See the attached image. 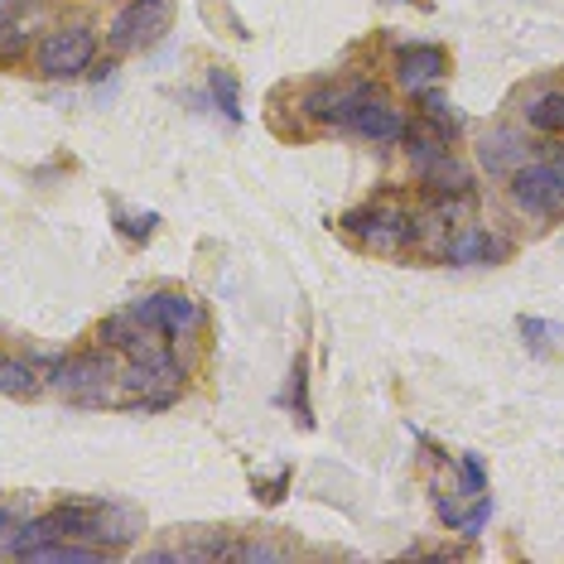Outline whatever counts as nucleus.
<instances>
[{
    "instance_id": "obj_1",
    "label": "nucleus",
    "mask_w": 564,
    "mask_h": 564,
    "mask_svg": "<svg viewBox=\"0 0 564 564\" xmlns=\"http://www.w3.org/2000/svg\"><path fill=\"white\" fill-rule=\"evenodd\" d=\"M48 517L58 521V531L68 535V541H93L101 550H117L135 535V517L121 507H107V502H68L58 511H48Z\"/></svg>"
},
{
    "instance_id": "obj_2",
    "label": "nucleus",
    "mask_w": 564,
    "mask_h": 564,
    "mask_svg": "<svg viewBox=\"0 0 564 564\" xmlns=\"http://www.w3.org/2000/svg\"><path fill=\"white\" fill-rule=\"evenodd\" d=\"M410 170L434 194H468V170L454 160V150L440 131H410Z\"/></svg>"
},
{
    "instance_id": "obj_3",
    "label": "nucleus",
    "mask_w": 564,
    "mask_h": 564,
    "mask_svg": "<svg viewBox=\"0 0 564 564\" xmlns=\"http://www.w3.org/2000/svg\"><path fill=\"white\" fill-rule=\"evenodd\" d=\"M93 54H97L93 24H58V30L40 44L34 63H40L44 78H78L83 68H93Z\"/></svg>"
},
{
    "instance_id": "obj_4",
    "label": "nucleus",
    "mask_w": 564,
    "mask_h": 564,
    "mask_svg": "<svg viewBox=\"0 0 564 564\" xmlns=\"http://www.w3.org/2000/svg\"><path fill=\"white\" fill-rule=\"evenodd\" d=\"M111 381H117V362H111L107 352H83V357H68V362L54 367V387L78 405H101Z\"/></svg>"
},
{
    "instance_id": "obj_5",
    "label": "nucleus",
    "mask_w": 564,
    "mask_h": 564,
    "mask_svg": "<svg viewBox=\"0 0 564 564\" xmlns=\"http://www.w3.org/2000/svg\"><path fill=\"white\" fill-rule=\"evenodd\" d=\"M164 24H170V0H131V6L121 10L117 20H111V48L126 54V48H145L155 44L164 34Z\"/></svg>"
},
{
    "instance_id": "obj_6",
    "label": "nucleus",
    "mask_w": 564,
    "mask_h": 564,
    "mask_svg": "<svg viewBox=\"0 0 564 564\" xmlns=\"http://www.w3.org/2000/svg\"><path fill=\"white\" fill-rule=\"evenodd\" d=\"M131 314H135L145 328L164 333V338H184V333H194V328L203 324L198 300H188V294H178V290H160V294H150V300H140Z\"/></svg>"
},
{
    "instance_id": "obj_7",
    "label": "nucleus",
    "mask_w": 564,
    "mask_h": 564,
    "mask_svg": "<svg viewBox=\"0 0 564 564\" xmlns=\"http://www.w3.org/2000/svg\"><path fill=\"white\" fill-rule=\"evenodd\" d=\"M348 227H352V232H362V237H367V247H371V251H381V256H395V251H405L410 241H415V217L401 213V208L352 213V217H348Z\"/></svg>"
},
{
    "instance_id": "obj_8",
    "label": "nucleus",
    "mask_w": 564,
    "mask_h": 564,
    "mask_svg": "<svg viewBox=\"0 0 564 564\" xmlns=\"http://www.w3.org/2000/svg\"><path fill=\"white\" fill-rule=\"evenodd\" d=\"M121 381H126V391L140 395V405H131V410H164V405L174 401L178 367H174L170 352H160V357H145V362H135Z\"/></svg>"
},
{
    "instance_id": "obj_9",
    "label": "nucleus",
    "mask_w": 564,
    "mask_h": 564,
    "mask_svg": "<svg viewBox=\"0 0 564 564\" xmlns=\"http://www.w3.org/2000/svg\"><path fill=\"white\" fill-rule=\"evenodd\" d=\"M511 198H517V208L535 213V217H555L564 203V188L555 184V174H550L545 164H521V170L511 174Z\"/></svg>"
},
{
    "instance_id": "obj_10",
    "label": "nucleus",
    "mask_w": 564,
    "mask_h": 564,
    "mask_svg": "<svg viewBox=\"0 0 564 564\" xmlns=\"http://www.w3.org/2000/svg\"><path fill=\"white\" fill-rule=\"evenodd\" d=\"M444 73H448V54L440 44H410V48H401V58H395V78H401V87H410V93H430Z\"/></svg>"
},
{
    "instance_id": "obj_11",
    "label": "nucleus",
    "mask_w": 564,
    "mask_h": 564,
    "mask_svg": "<svg viewBox=\"0 0 564 564\" xmlns=\"http://www.w3.org/2000/svg\"><path fill=\"white\" fill-rule=\"evenodd\" d=\"M348 131H357L362 140H371V145H381V140H401V135H405V121H401V111H395L387 97L371 93V97L362 101V107L352 111Z\"/></svg>"
},
{
    "instance_id": "obj_12",
    "label": "nucleus",
    "mask_w": 564,
    "mask_h": 564,
    "mask_svg": "<svg viewBox=\"0 0 564 564\" xmlns=\"http://www.w3.org/2000/svg\"><path fill=\"white\" fill-rule=\"evenodd\" d=\"M478 155H482L487 174H517L525 164V135L517 131V126H497V131L482 140Z\"/></svg>"
},
{
    "instance_id": "obj_13",
    "label": "nucleus",
    "mask_w": 564,
    "mask_h": 564,
    "mask_svg": "<svg viewBox=\"0 0 564 564\" xmlns=\"http://www.w3.org/2000/svg\"><path fill=\"white\" fill-rule=\"evenodd\" d=\"M502 256H507V241L482 232V227H464L444 247V261H454V265H482V261H502Z\"/></svg>"
},
{
    "instance_id": "obj_14",
    "label": "nucleus",
    "mask_w": 564,
    "mask_h": 564,
    "mask_svg": "<svg viewBox=\"0 0 564 564\" xmlns=\"http://www.w3.org/2000/svg\"><path fill=\"white\" fill-rule=\"evenodd\" d=\"M111 550H101V545H73L68 535L54 545H40L30 560H40V564H97V560H107Z\"/></svg>"
},
{
    "instance_id": "obj_15",
    "label": "nucleus",
    "mask_w": 564,
    "mask_h": 564,
    "mask_svg": "<svg viewBox=\"0 0 564 564\" xmlns=\"http://www.w3.org/2000/svg\"><path fill=\"white\" fill-rule=\"evenodd\" d=\"M525 121L545 135H560L564 131V93H541L531 107H525Z\"/></svg>"
},
{
    "instance_id": "obj_16",
    "label": "nucleus",
    "mask_w": 564,
    "mask_h": 564,
    "mask_svg": "<svg viewBox=\"0 0 564 564\" xmlns=\"http://www.w3.org/2000/svg\"><path fill=\"white\" fill-rule=\"evenodd\" d=\"M208 87H213V101L227 121H241V87H237V73L232 68H213L208 73Z\"/></svg>"
},
{
    "instance_id": "obj_17",
    "label": "nucleus",
    "mask_w": 564,
    "mask_h": 564,
    "mask_svg": "<svg viewBox=\"0 0 564 564\" xmlns=\"http://www.w3.org/2000/svg\"><path fill=\"white\" fill-rule=\"evenodd\" d=\"M34 391H40L34 367L20 362V357H0V395H34Z\"/></svg>"
},
{
    "instance_id": "obj_18",
    "label": "nucleus",
    "mask_w": 564,
    "mask_h": 564,
    "mask_svg": "<svg viewBox=\"0 0 564 564\" xmlns=\"http://www.w3.org/2000/svg\"><path fill=\"white\" fill-rule=\"evenodd\" d=\"M420 107H425V121H430V126H434V131H440L444 140L454 135L458 126H464V117H458V111H454V101H444L440 93H425V97H420Z\"/></svg>"
},
{
    "instance_id": "obj_19",
    "label": "nucleus",
    "mask_w": 564,
    "mask_h": 564,
    "mask_svg": "<svg viewBox=\"0 0 564 564\" xmlns=\"http://www.w3.org/2000/svg\"><path fill=\"white\" fill-rule=\"evenodd\" d=\"M440 517H444L448 525H454V531H464V535H478L482 525H487V517H492V502H478V507L468 511V517H458V511L448 507V502H440Z\"/></svg>"
},
{
    "instance_id": "obj_20",
    "label": "nucleus",
    "mask_w": 564,
    "mask_h": 564,
    "mask_svg": "<svg viewBox=\"0 0 564 564\" xmlns=\"http://www.w3.org/2000/svg\"><path fill=\"white\" fill-rule=\"evenodd\" d=\"M521 338L531 343L535 352H545L550 343L560 338V324H550V318H521Z\"/></svg>"
},
{
    "instance_id": "obj_21",
    "label": "nucleus",
    "mask_w": 564,
    "mask_h": 564,
    "mask_svg": "<svg viewBox=\"0 0 564 564\" xmlns=\"http://www.w3.org/2000/svg\"><path fill=\"white\" fill-rule=\"evenodd\" d=\"M24 54V30H15V20H0V58H20Z\"/></svg>"
},
{
    "instance_id": "obj_22",
    "label": "nucleus",
    "mask_w": 564,
    "mask_h": 564,
    "mask_svg": "<svg viewBox=\"0 0 564 564\" xmlns=\"http://www.w3.org/2000/svg\"><path fill=\"white\" fill-rule=\"evenodd\" d=\"M121 232H131V237L145 241L150 232H155V213H145V217H121Z\"/></svg>"
},
{
    "instance_id": "obj_23",
    "label": "nucleus",
    "mask_w": 564,
    "mask_h": 564,
    "mask_svg": "<svg viewBox=\"0 0 564 564\" xmlns=\"http://www.w3.org/2000/svg\"><path fill=\"white\" fill-rule=\"evenodd\" d=\"M541 164L550 174H555V184L564 188V145H545V155H541Z\"/></svg>"
},
{
    "instance_id": "obj_24",
    "label": "nucleus",
    "mask_w": 564,
    "mask_h": 564,
    "mask_svg": "<svg viewBox=\"0 0 564 564\" xmlns=\"http://www.w3.org/2000/svg\"><path fill=\"white\" fill-rule=\"evenodd\" d=\"M464 487H468V492H482V464H478V458H464Z\"/></svg>"
},
{
    "instance_id": "obj_25",
    "label": "nucleus",
    "mask_w": 564,
    "mask_h": 564,
    "mask_svg": "<svg viewBox=\"0 0 564 564\" xmlns=\"http://www.w3.org/2000/svg\"><path fill=\"white\" fill-rule=\"evenodd\" d=\"M0 20H15V0H0Z\"/></svg>"
}]
</instances>
